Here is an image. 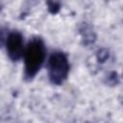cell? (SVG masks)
<instances>
[{
	"mask_svg": "<svg viewBox=\"0 0 123 123\" xmlns=\"http://www.w3.org/2000/svg\"><path fill=\"white\" fill-rule=\"evenodd\" d=\"M6 44L8 55L12 61H18L24 54L23 38L19 33L13 32L10 34L7 38Z\"/></svg>",
	"mask_w": 123,
	"mask_h": 123,
	"instance_id": "3957f363",
	"label": "cell"
},
{
	"mask_svg": "<svg viewBox=\"0 0 123 123\" xmlns=\"http://www.w3.org/2000/svg\"><path fill=\"white\" fill-rule=\"evenodd\" d=\"M69 64L66 56L62 52H55L51 55L48 62L49 78L53 84L61 85L67 77Z\"/></svg>",
	"mask_w": 123,
	"mask_h": 123,
	"instance_id": "7a4b0ae2",
	"label": "cell"
},
{
	"mask_svg": "<svg viewBox=\"0 0 123 123\" xmlns=\"http://www.w3.org/2000/svg\"><path fill=\"white\" fill-rule=\"evenodd\" d=\"M45 59L44 43L39 38H35L29 42L27 48L24 50L25 62V76L33 78L41 67Z\"/></svg>",
	"mask_w": 123,
	"mask_h": 123,
	"instance_id": "6da1fadb",
	"label": "cell"
}]
</instances>
